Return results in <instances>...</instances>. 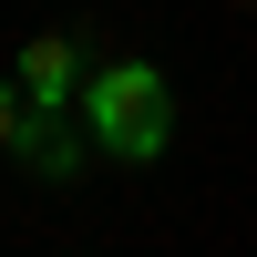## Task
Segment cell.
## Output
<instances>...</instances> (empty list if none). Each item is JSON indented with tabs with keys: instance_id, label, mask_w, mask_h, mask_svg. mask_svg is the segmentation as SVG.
<instances>
[{
	"instance_id": "6da1fadb",
	"label": "cell",
	"mask_w": 257,
	"mask_h": 257,
	"mask_svg": "<svg viewBox=\"0 0 257 257\" xmlns=\"http://www.w3.org/2000/svg\"><path fill=\"white\" fill-rule=\"evenodd\" d=\"M72 123H82V144H93V155H113V165H155L165 144H175V82H165V62H144V52L93 62V72H82V93H72Z\"/></svg>"
},
{
	"instance_id": "7a4b0ae2",
	"label": "cell",
	"mask_w": 257,
	"mask_h": 257,
	"mask_svg": "<svg viewBox=\"0 0 257 257\" xmlns=\"http://www.w3.org/2000/svg\"><path fill=\"white\" fill-rule=\"evenodd\" d=\"M82 72H93V62H82V41H72V31H31V41H21V93H31V113H41V123L72 113Z\"/></svg>"
},
{
	"instance_id": "3957f363",
	"label": "cell",
	"mask_w": 257,
	"mask_h": 257,
	"mask_svg": "<svg viewBox=\"0 0 257 257\" xmlns=\"http://www.w3.org/2000/svg\"><path fill=\"white\" fill-rule=\"evenodd\" d=\"M41 134H52V123L31 113V93H21V82H0V155H31ZM41 165H52V144H41Z\"/></svg>"
}]
</instances>
